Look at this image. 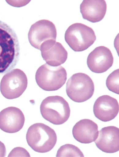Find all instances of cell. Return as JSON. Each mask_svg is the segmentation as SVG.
Returning <instances> with one entry per match:
<instances>
[{"instance_id": "obj_15", "label": "cell", "mask_w": 119, "mask_h": 157, "mask_svg": "<svg viewBox=\"0 0 119 157\" xmlns=\"http://www.w3.org/2000/svg\"><path fill=\"white\" fill-rule=\"evenodd\" d=\"M44 61L50 66H61L66 62L68 52L61 43L56 42L53 45L44 51L41 52Z\"/></svg>"}, {"instance_id": "obj_14", "label": "cell", "mask_w": 119, "mask_h": 157, "mask_svg": "<svg viewBox=\"0 0 119 157\" xmlns=\"http://www.w3.org/2000/svg\"><path fill=\"white\" fill-rule=\"evenodd\" d=\"M106 11V2L104 0H84L80 6L83 19L93 23L101 21Z\"/></svg>"}, {"instance_id": "obj_17", "label": "cell", "mask_w": 119, "mask_h": 157, "mask_svg": "<svg viewBox=\"0 0 119 157\" xmlns=\"http://www.w3.org/2000/svg\"><path fill=\"white\" fill-rule=\"evenodd\" d=\"M119 69H117L110 74L106 80L107 87L110 91L119 94Z\"/></svg>"}, {"instance_id": "obj_16", "label": "cell", "mask_w": 119, "mask_h": 157, "mask_svg": "<svg viewBox=\"0 0 119 157\" xmlns=\"http://www.w3.org/2000/svg\"><path fill=\"white\" fill-rule=\"evenodd\" d=\"M57 157H83V153L77 147L67 144L60 147L56 155Z\"/></svg>"}, {"instance_id": "obj_7", "label": "cell", "mask_w": 119, "mask_h": 157, "mask_svg": "<svg viewBox=\"0 0 119 157\" xmlns=\"http://www.w3.org/2000/svg\"><path fill=\"white\" fill-rule=\"evenodd\" d=\"M66 91L69 98L72 101L83 102L93 96L94 84L89 76L84 73H77L68 80Z\"/></svg>"}, {"instance_id": "obj_19", "label": "cell", "mask_w": 119, "mask_h": 157, "mask_svg": "<svg viewBox=\"0 0 119 157\" xmlns=\"http://www.w3.org/2000/svg\"><path fill=\"white\" fill-rule=\"evenodd\" d=\"M6 154V150L4 144L0 141V157H5Z\"/></svg>"}, {"instance_id": "obj_9", "label": "cell", "mask_w": 119, "mask_h": 157, "mask_svg": "<svg viewBox=\"0 0 119 157\" xmlns=\"http://www.w3.org/2000/svg\"><path fill=\"white\" fill-rule=\"evenodd\" d=\"M114 59L111 50L101 46L96 48L88 55L87 60L88 67L91 71L102 73L113 66Z\"/></svg>"}, {"instance_id": "obj_1", "label": "cell", "mask_w": 119, "mask_h": 157, "mask_svg": "<svg viewBox=\"0 0 119 157\" xmlns=\"http://www.w3.org/2000/svg\"><path fill=\"white\" fill-rule=\"evenodd\" d=\"M19 41L15 31L0 21V74L11 71L20 57Z\"/></svg>"}, {"instance_id": "obj_3", "label": "cell", "mask_w": 119, "mask_h": 157, "mask_svg": "<svg viewBox=\"0 0 119 157\" xmlns=\"http://www.w3.org/2000/svg\"><path fill=\"white\" fill-rule=\"evenodd\" d=\"M56 38V25L47 20H42L34 23L28 33V40L31 45L40 52L45 51L54 44Z\"/></svg>"}, {"instance_id": "obj_13", "label": "cell", "mask_w": 119, "mask_h": 157, "mask_svg": "<svg viewBox=\"0 0 119 157\" xmlns=\"http://www.w3.org/2000/svg\"><path fill=\"white\" fill-rule=\"evenodd\" d=\"M98 126L89 119H83L77 122L72 128L75 139L81 144H89L96 140L98 135Z\"/></svg>"}, {"instance_id": "obj_8", "label": "cell", "mask_w": 119, "mask_h": 157, "mask_svg": "<svg viewBox=\"0 0 119 157\" xmlns=\"http://www.w3.org/2000/svg\"><path fill=\"white\" fill-rule=\"evenodd\" d=\"M27 85L25 73L20 69H13L3 76L0 83V90L4 98L13 100L20 97Z\"/></svg>"}, {"instance_id": "obj_12", "label": "cell", "mask_w": 119, "mask_h": 157, "mask_svg": "<svg viewBox=\"0 0 119 157\" xmlns=\"http://www.w3.org/2000/svg\"><path fill=\"white\" fill-rule=\"evenodd\" d=\"M97 137L95 144L101 151L108 153L119 151V128L113 126L103 128L99 131Z\"/></svg>"}, {"instance_id": "obj_11", "label": "cell", "mask_w": 119, "mask_h": 157, "mask_svg": "<svg viewBox=\"0 0 119 157\" xmlns=\"http://www.w3.org/2000/svg\"><path fill=\"white\" fill-rule=\"evenodd\" d=\"M119 111L118 101L109 95L100 97L94 105V113L97 119L102 121L107 122L113 120Z\"/></svg>"}, {"instance_id": "obj_10", "label": "cell", "mask_w": 119, "mask_h": 157, "mask_svg": "<svg viewBox=\"0 0 119 157\" xmlns=\"http://www.w3.org/2000/svg\"><path fill=\"white\" fill-rule=\"evenodd\" d=\"M25 122V115L18 108L9 107L0 112V129L4 132L14 133L19 132Z\"/></svg>"}, {"instance_id": "obj_2", "label": "cell", "mask_w": 119, "mask_h": 157, "mask_svg": "<svg viewBox=\"0 0 119 157\" xmlns=\"http://www.w3.org/2000/svg\"><path fill=\"white\" fill-rule=\"evenodd\" d=\"M26 140L29 146L35 151L46 153L56 146L57 137L52 128L42 123H35L28 128Z\"/></svg>"}, {"instance_id": "obj_18", "label": "cell", "mask_w": 119, "mask_h": 157, "mask_svg": "<svg viewBox=\"0 0 119 157\" xmlns=\"http://www.w3.org/2000/svg\"><path fill=\"white\" fill-rule=\"evenodd\" d=\"M8 157H30V154L23 147H17L13 149Z\"/></svg>"}, {"instance_id": "obj_6", "label": "cell", "mask_w": 119, "mask_h": 157, "mask_svg": "<svg viewBox=\"0 0 119 157\" xmlns=\"http://www.w3.org/2000/svg\"><path fill=\"white\" fill-rule=\"evenodd\" d=\"M64 38L68 45L76 52L87 50L96 40L94 30L81 23H75L69 27L65 32Z\"/></svg>"}, {"instance_id": "obj_5", "label": "cell", "mask_w": 119, "mask_h": 157, "mask_svg": "<svg viewBox=\"0 0 119 157\" xmlns=\"http://www.w3.org/2000/svg\"><path fill=\"white\" fill-rule=\"evenodd\" d=\"M67 74L63 66H50L45 63L36 71L35 80L37 84L46 91H55L61 88L67 80Z\"/></svg>"}, {"instance_id": "obj_4", "label": "cell", "mask_w": 119, "mask_h": 157, "mask_svg": "<svg viewBox=\"0 0 119 157\" xmlns=\"http://www.w3.org/2000/svg\"><path fill=\"white\" fill-rule=\"evenodd\" d=\"M43 118L54 125H62L68 121L71 110L67 101L60 96H49L44 99L40 106Z\"/></svg>"}]
</instances>
